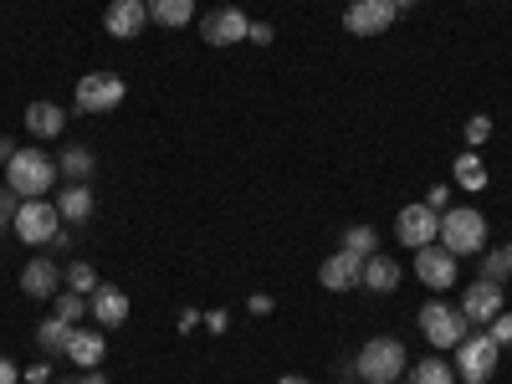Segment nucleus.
Returning <instances> with one entry per match:
<instances>
[{"mask_svg": "<svg viewBox=\"0 0 512 384\" xmlns=\"http://www.w3.org/2000/svg\"><path fill=\"white\" fill-rule=\"evenodd\" d=\"M456 262L461 256H477L487 246V216L472 205H456V210H441V236H436Z\"/></svg>", "mask_w": 512, "mask_h": 384, "instance_id": "f257e3e1", "label": "nucleus"}, {"mask_svg": "<svg viewBox=\"0 0 512 384\" xmlns=\"http://www.w3.org/2000/svg\"><path fill=\"white\" fill-rule=\"evenodd\" d=\"M52 180H57V164H52V154H41V149H16L11 164H6V185L21 200H41L52 190Z\"/></svg>", "mask_w": 512, "mask_h": 384, "instance_id": "f03ea898", "label": "nucleus"}, {"mask_svg": "<svg viewBox=\"0 0 512 384\" xmlns=\"http://www.w3.org/2000/svg\"><path fill=\"white\" fill-rule=\"evenodd\" d=\"M410 369V359H405V344L400 338H369V344L354 354V374L359 379H369V384H390V379H400Z\"/></svg>", "mask_w": 512, "mask_h": 384, "instance_id": "7ed1b4c3", "label": "nucleus"}, {"mask_svg": "<svg viewBox=\"0 0 512 384\" xmlns=\"http://www.w3.org/2000/svg\"><path fill=\"white\" fill-rule=\"evenodd\" d=\"M502 364V349H497V338L492 333H466L461 344H456V374L461 384H487Z\"/></svg>", "mask_w": 512, "mask_h": 384, "instance_id": "20e7f679", "label": "nucleus"}, {"mask_svg": "<svg viewBox=\"0 0 512 384\" xmlns=\"http://www.w3.org/2000/svg\"><path fill=\"white\" fill-rule=\"evenodd\" d=\"M16 236L26 246H47L62 236V216H57V200H21L16 210Z\"/></svg>", "mask_w": 512, "mask_h": 384, "instance_id": "39448f33", "label": "nucleus"}, {"mask_svg": "<svg viewBox=\"0 0 512 384\" xmlns=\"http://www.w3.org/2000/svg\"><path fill=\"white\" fill-rule=\"evenodd\" d=\"M123 103V77L118 72H88L77 82V113H113Z\"/></svg>", "mask_w": 512, "mask_h": 384, "instance_id": "423d86ee", "label": "nucleus"}, {"mask_svg": "<svg viewBox=\"0 0 512 384\" xmlns=\"http://www.w3.org/2000/svg\"><path fill=\"white\" fill-rule=\"evenodd\" d=\"M420 333L431 338L436 349H456L461 338H466V318H461V308H451V303H425V308H420Z\"/></svg>", "mask_w": 512, "mask_h": 384, "instance_id": "0eeeda50", "label": "nucleus"}, {"mask_svg": "<svg viewBox=\"0 0 512 384\" xmlns=\"http://www.w3.org/2000/svg\"><path fill=\"white\" fill-rule=\"evenodd\" d=\"M395 236L410 246V251H420V246H431L436 236H441V210H431V205H405L400 216H395Z\"/></svg>", "mask_w": 512, "mask_h": 384, "instance_id": "6e6552de", "label": "nucleus"}, {"mask_svg": "<svg viewBox=\"0 0 512 384\" xmlns=\"http://www.w3.org/2000/svg\"><path fill=\"white\" fill-rule=\"evenodd\" d=\"M395 0H349L344 6V31L354 36H379V31H390L395 26Z\"/></svg>", "mask_w": 512, "mask_h": 384, "instance_id": "1a4fd4ad", "label": "nucleus"}, {"mask_svg": "<svg viewBox=\"0 0 512 384\" xmlns=\"http://www.w3.org/2000/svg\"><path fill=\"white\" fill-rule=\"evenodd\" d=\"M415 277H420L425 287H436V292L456 287V256H451V251H446L441 241L420 246V251H415Z\"/></svg>", "mask_w": 512, "mask_h": 384, "instance_id": "9d476101", "label": "nucleus"}, {"mask_svg": "<svg viewBox=\"0 0 512 384\" xmlns=\"http://www.w3.org/2000/svg\"><path fill=\"white\" fill-rule=\"evenodd\" d=\"M318 282L328 287V292H349V287H364V256H354V251H344L338 246L328 262L318 267Z\"/></svg>", "mask_w": 512, "mask_h": 384, "instance_id": "9b49d317", "label": "nucleus"}, {"mask_svg": "<svg viewBox=\"0 0 512 384\" xmlns=\"http://www.w3.org/2000/svg\"><path fill=\"white\" fill-rule=\"evenodd\" d=\"M497 313H502V282L477 277L472 287L461 292V318H466V323H492Z\"/></svg>", "mask_w": 512, "mask_h": 384, "instance_id": "f8f14e48", "label": "nucleus"}, {"mask_svg": "<svg viewBox=\"0 0 512 384\" xmlns=\"http://www.w3.org/2000/svg\"><path fill=\"white\" fill-rule=\"evenodd\" d=\"M246 31H251V21H246V11H236V6L205 16V26H200V36L210 41V47H236V41H246Z\"/></svg>", "mask_w": 512, "mask_h": 384, "instance_id": "ddd939ff", "label": "nucleus"}, {"mask_svg": "<svg viewBox=\"0 0 512 384\" xmlns=\"http://www.w3.org/2000/svg\"><path fill=\"white\" fill-rule=\"evenodd\" d=\"M144 21H149V6H144V0H113V6L103 11V26H108V36H118V41L139 36Z\"/></svg>", "mask_w": 512, "mask_h": 384, "instance_id": "4468645a", "label": "nucleus"}, {"mask_svg": "<svg viewBox=\"0 0 512 384\" xmlns=\"http://www.w3.org/2000/svg\"><path fill=\"white\" fill-rule=\"evenodd\" d=\"M88 313L98 318V328H123L128 323V292L123 287H98L88 297Z\"/></svg>", "mask_w": 512, "mask_h": 384, "instance_id": "2eb2a0df", "label": "nucleus"}, {"mask_svg": "<svg viewBox=\"0 0 512 384\" xmlns=\"http://www.w3.org/2000/svg\"><path fill=\"white\" fill-rule=\"evenodd\" d=\"M77 369H98L103 364V354H108V344H103V333L98 328H72V338H67V349H62Z\"/></svg>", "mask_w": 512, "mask_h": 384, "instance_id": "dca6fc26", "label": "nucleus"}, {"mask_svg": "<svg viewBox=\"0 0 512 384\" xmlns=\"http://www.w3.org/2000/svg\"><path fill=\"white\" fill-rule=\"evenodd\" d=\"M57 287H62V272H57L52 256H36V262L21 267V292L26 297H52Z\"/></svg>", "mask_w": 512, "mask_h": 384, "instance_id": "f3484780", "label": "nucleus"}, {"mask_svg": "<svg viewBox=\"0 0 512 384\" xmlns=\"http://www.w3.org/2000/svg\"><path fill=\"white\" fill-rule=\"evenodd\" d=\"M26 128H31L36 139H57L62 128H67V113H62L57 103L41 98V103H31V108H26Z\"/></svg>", "mask_w": 512, "mask_h": 384, "instance_id": "a211bd4d", "label": "nucleus"}, {"mask_svg": "<svg viewBox=\"0 0 512 384\" xmlns=\"http://www.w3.org/2000/svg\"><path fill=\"white\" fill-rule=\"evenodd\" d=\"M57 175H67V185H88V180H93V149L67 144V149L57 154Z\"/></svg>", "mask_w": 512, "mask_h": 384, "instance_id": "6ab92c4d", "label": "nucleus"}, {"mask_svg": "<svg viewBox=\"0 0 512 384\" xmlns=\"http://www.w3.org/2000/svg\"><path fill=\"white\" fill-rule=\"evenodd\" d=\"M57 216L62 221H88L93 216V190L88 185H67V190H57Z\"/></svg>", "mask_w": 512, "mask_h": 384, "instance_id": "aec40b11", "label": "nucleus"}, {"mask_svg": "<svg viewBox=\"0 0 512 384\" xmlns=\"http://www.w3.org/2000/svg\"><path fill=\"white\" fill-rule=\"evenodd\" d=\"M364 287L369 292H395L400 287V267L390 262V256H379V251L364 256Z\"/></svg>", "mask_w": 512, "mask_h": 384, "instance_id": "412c9836", "label": "nucleus"}, {"mask_svg": "<svg viewBox=\"0 0 512 384\" xmlns=\"http://www.w3.org/2000/svg\"><path fill=\"white\" fill-rule=\"evenodd\" d=\"M149 6V21L159 26H190L195 21V0H144Z\"/></svg>", "mask_w": 512, "mask_h": 384, "instance_id": "4be33fe9", "label": "nucleus"}, {"mask_svg": "<svg viewBox=\"0 0 512 384\" xmlns=\"http://www.w3.org/2000/svg\"><path fill=\"white\" fill-rule=\"evenodd\" d=\"M405 374H410L405 384H456V369H451L446 359H420V364H410Z\"/></svg>", "mask_w": 512, "mask_h": 384, "instance_id": "5701e85b", "label": "nucleus"}, {"mask_svg": "<svg viewBox=\"0 0 512 384\" xmlns=\"http://www.w3.org/2000/svg\"><path fill=\"white\" fill-rule=\"evenodd\" d=\"M67 338H72V323H67V318H47V323L36 328V344L47 349V354H62Z\"/></svg>", "mask_w": 512, "mask_h": 384, "instance_id": "b1692460", "label": "nucleus"}, {"mask_svg": "<svg viewBox=\"0 0 512 384\" xmlns=\"http://www.w3.org/2000/svg\"><path fill=\"white\" fill-rule=\"evenodd\" d=\"M62 282H67V292H82V297H93L103 282H98V272H93V262H72L67 272H62Z\"/></svg>", "mask_w": 512, "mask_h": 384, "instance_id": "393cba45", "label": "nucleus"}, {"mask_svg": "<svg viewBox=\"0 0 512 384\" xmlns=\"http://www.w3.org/2000/svg\"><path fill=\"white\" fill-rule=\"evenodd\" d=\"M344 251H354V256H374V251H379L374 226H349V231H344Z\"/></svg>", "mask_w": 512, "mask_h": 384, "instance_id": "a878e982", "label": "nucleus"}, {"mask_svg": "<svg viewBox=\"0 0 512 384\" xmlns=\"http://www.w3.org/2000/svg\"><path fill=\"white\" fill-rule=\"evenodd\" d=\"M456 180H461L466 190H482V185H487L482 159H477V154H461V159H456Z\"/></svg>", "mask_w": 512, "mask_h": 384, "instance_id": "bb28decb", "label": "nucleus"}, {"mask_svg": "<svg viewBox=\"0 0 512 384\" xmlns=\"http://www.w3.org/2000/svg\"><path fill=\"white\" fill-rule=\"evenodd\" d=\"M57 318H67L77 328V318H88V297L82 292H57Z\"/></svg>", "mask_w": 512, "mask_h": 384, "instance_id": "cd10ccee", "label": "nucleus"}, {"mask_svg": "<svg viewBox=\"0 0 512 384\" xmlns=\"http://www.w3.org/2000/svg\"><path fill=\"white\" fill-rule=\"evenodd\" d=\"M16 210H21V200H16V190L6 185V190H0V231L16 226Z\"/></svg>", "mask_w": 512, "mask_h": 384, "instance_id": "c85d7f7f", "label": "nucleus"}, {"mask_svg": "<svg viewBox=\"0 0 512 384\" xmlns=\"http://www.w3.org/2000/svg\"><path fill=\"white\" fill-rule=\"evenodd\" d=\"M487 139H492V118H482V113L466 118V144H487Z\"/></svg>", "mask_w": 512, "mask_h": 384, "instance_id": "c756f323", "label": "nucleus"}, {"mask_svg": "<svg viewBox=\"0 0 512 384\" xmlns=\"http://www.w3.org/2000/svg\"><path fill=\"white\" fill-rule=\"evenodd\" d=\"M482 277H487V282L512 277V272H507V262H502V251H487V256H482Z\"/></svg>", "mask_w": 512, "mask_h": 384, "instance_id": "7c9ffc66", "label": "nucleus"}, {"mask_svg": "<svg viewBox=\"0 0 512 384\" xmlns=\"http://www.w3.org/2000/svg\"><path fill=\"white\" fill-rule=\"evenodd\" d=\"M487 333L497 338V349H507V344H512V313H497V318L487 323Z\"/></svg>", "mask_w": 512, "mask_h": 384, "instance_id": "2f4dec72", "label": "nucleus"}, {"mask_svg": "<svg viewBox=\"0 0 512 384\" xmlns=\"http://www.w3.org/2000/svg\"><path fill=\"white\" fill-rule=\"evenodd\" d=\"M246 41H256V47H267V41H272V26H267V21H251Z\"/></svg>", "mask_w": 512, "mask_h": 384, "instance_id": "473e14b6", "label": "nucleus"}, {"mask_svg": "<svg viewBox=\"0 0 512 384\" xmlns=\"http://www.w3.org/2000/svg\"><path fill=\"white\" fill-rule=\"evenodd\" d=\"M425 205H431V210H451V190H446V185H436L431 195H425Z\"/></svg>", "mask_w": 512, "mask_h": 384, "instance_id": "72a5a7b5", "label": "nucleus"}, {"mask_svg": "<svg viewBox=\"0 0 512 384\" xmlns=\"http://www.w3.org/2000/svg\"><path fill=\"white\" fill-rule=\"evenodd\" d=\"M0 384H21V374H16V364L0 354Z\"/></svg>", "mask_w": 512, "mask_h": 384, "instance_id": "f704fd0d", "label": "nucleus"}, {"mask_svg": "<svg viewBox=\"0 0 512 384\" xmlns=\"http://www.w3.org/2000/svg\"><path fill=\"white\" fill-rule=\"evenodd\" d=\"M205 328H210V333H226V313H221V308L205 313Z\"/></svg>", "mask_w": 512, "mask_h": 384, "instance_id": "c9c22d12", "label": "nucleus"}, {"mask_svg": "<svg viewBox=\"0 0 512 384\" xmlns=\"http://www.w3.org/2000/svg\"><path fill=\"white\" fill-rule=\"evenodd\" d=\"M272 308H277V303H272L267 292H256V297H251V313H272Z\"/></svg>", "mask_w": 512, "mask_h": 384, "instance_id": "e433bc0d", "label": "nucleus"}, {"mask_svg": "<svg viewBox=\"0 0 512 384\" xmlns=\"http://www.w3.org/2000/svg\"><path fill=\"white\" fill-rule=\"evenodd\" d=\"M200 318H205V313H195V308H185V313H180V333H190V328H195Z\"/></svg>", "mask_w": 512, "mask_h": 384, "instance_id": "4c0bfd02", "label": "nucleus"}, {"mask_svg": "<svg viewBox=\"0 0 512 384\" xmlns=\"http://www.w3.org/2000/svg\"><path fill=\"white\" fill-rule=\"evenodd\" d=\"M72 384H108V379H103L98 369H82V379H72Z\"/></svg>", "mask_w": 512, "mask_h": 384, "instance_id": "58836bf2", "label": "nucleus"}, {"mask_svg": "<svg viewBox=\"0 0 512 384\" xmlns=\"http://www.w3.org/2000/svg\"><path fill=\"white\" fill-rule=\"evenodd\" d=\"M11 154H16V149H11L6 139H0V164H11Z\"/></svg>", "mask_w": 512, "mask_h": 384, "instance_id": "ea45409f", "label": "nucleus"}, {"mask_svg": "<svg viewBox=\"0 0 512 384\" xmlns=\"http://www.w3.org/2000/svg\"><path fill=\"white\" fill-rule=\"evenodd\" d=\"M277 384H313V379H297V374H282Z\"/></svg>", "mask_w": 512, "mask_h": 384, "instance_id": "a19ab883", "label": "nucleus"}, {"mask_svg": "<svg viewBox=\"0 0 512 384\" xmlns=\"http://www.w3.org/2000/svg\"><path fill=\"white\" fill-rule=\"evenodd\" d=\"M502 262H507V272H512V241L502 246Z\"/></svg>", "mask_w": 512, "mask_h": 384, "instance_id": "79ce46f5", "label": "nucleus"}, {"mask_svg": "<svg viewBox=\"0 0 512 384\" xmlns=\"http://www.w3.org/2000/svg\"><path fill=\"white\" fill-rule=\"evenodd\" d=\"M410 6H420V0H395V11H410Z\"/></svg>", "mask_w": 512, "mask_h": 384, "instance_id": "37998d69", "label": "nucleus"}, {"mask_svg": "<svg viewBox=\"0 0 512 384\" xmlns=\"http://www.w3.org/2000/svg\"><path fill=\"white\" fill-rule=\"evenodd\" d=\"M57 384H72V379H57Z\"/></svg>", "mask_w": 512, "mask_h": 384, "instance_id": "c03bdc74", "label": "nucleus"}, {"mask_svg": "<svg viewBox=\"0 0 512 384\" xmlns=\"http://www.w3.org/2000/svg\"><path fill=\"white\" fill-rule=\"evenodd\" d=\"M390 384H400V379H390Z\"/></svg>", "mask_w": 512, "mask_h": 384, "instance_id": "a18cd8bd", "label": "nucleus"}]
</instances>
